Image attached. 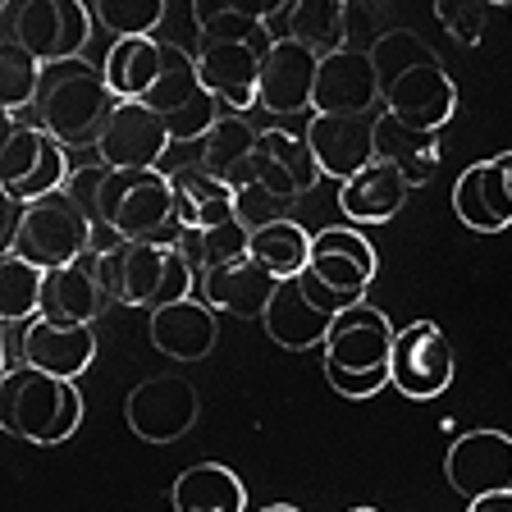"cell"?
Returning <instances> with one entry per match:
<instances>
[{"label":"cell","instance_id":"6da1fadb","mask_svg":"<svg viewBox=\"0 0 512 512\" xmlns=\"http://www.w3.org/2000/svg\"><path fill=\"white\" fill-rule=\"evenodd\" d=\"M64 192L96 224V256L119 243H174L183 234L179 206H174V183L160 170L87 165V170L69 174Z\"/></svg>","mask_w":512,"mask_h":512},{"label":"cell","instance_id":"7a4b0ae2","mask_svg":"<svg viewBox=\"0 0 512 512\" xmlns=\"http://www.w3.org/2000/svg\"><path fill=\"white\" fill-rule=\"evenodd\" d=\"M119 96L110 92L106 74L87 60H64V64H46L42 87H37V124L51 133L60 147H92L101 142L110 115H115Z\"/></svg>","mask_w":512,"mask_h":512},{"label":"cell","instance_id":"3957f363","mask_svg":"<svg viewBox=\"0 0 512 512\" xmlns=\"http://www.w3.org/2000/svg\"><path fill=\"white\" fill-rule=\"evenodd\" d=\"M0 426L37 448L74 439L83 426L78 380H60V375L32 371V366H10L0 375Z\"/></svg>","mask_w":512,"mask_h":512},{"label":"cell","instance_id":"277c9868","mask_svg":"<svg viewBox=\"0 0 512 512\" xmlns=\"http://www.w3.org/2000/svg\"><path fill=\"white\" fill-rule=\"evenodd\" d=\"M394 339L398 330L371 302L343 311L330 325V339H325V380H330L334 394L375 398L384 384H394V371H389L394 366Z\"/></svg>","mask_w":512,"mask_h":512},{"label":"cell","instance_id":"5b68a950","mask_svg":"<svg viewBox=\"0 0 512 512\" xmlns=\"http://www.w3.org/2000/svg\"><path fill=\"white\" fill-rule=\"evenodd\" d=\"M101 279H106L110 302L142 311H160L170 302L192 298L197 275L179 243H119L101 252Z\"/></svg>","mask_w":512,"mask_h":512},{"label":"cell","instance_id":"8992f818","mask_svg":"<svg viewBox=\"0 0 512 512\" xmlns=\"http://www.w3.org/2000/svg\"><path fill=\"white\" fill-rule=\"evenodd\" d=\"M375 270H380V256H375L371 238L362 229H352V224H339V229H320L316 234L311 266L298 275V284L320 311L343 316V311L366 302Z\"/></svg>","mask_w":512,"mask_h":512},{"label":"cell","instance_id":"52a82bcc","mask_svg":"<svg viewBox=\"0 0 512 512\" xmlns=\"http://www.w3.org/2000/svg\"><path fill=\"white\" fill-rule=\"evenodd\" d=\"M69 147L46 133L42 124H23L19 115H5V142H0V192L14 202H42L69 183Z\"/></svg>","mask_w":512,"mask_h":512},{"label":"cell","instance_id":"ba28073f","mask_svg":"<svg viewBox=\"0 0 512 512\" xmlns=\"http://www.w3.org/2000/svg\"><path fill=\"white\" fill-rule=\"evenodd\" d=\"M14 252L42 270L74 266V261L96 252V224L78 211L69 192H55V197H42V202L23 206Z\"/></svg>","mask_w":512,"mask_h":512},{"label":"cell","instance_id":"9c48e42d","mask_svg":"<svg viewBox=\"0 0 512 512\" xmlns=\"http://www.w3.org/2000/svg\"><path fill=\"white\" fill-rule=\"evenodd\" d=\"M147 106L165 119L174 142H202L215 124H220V101L206 92L202 74H197V55H188V46L165 42V69L151 83Z\"/></svg>","mask_w":512,"mask_h":512},{"label":"cell","instance_id":"30bf717a","mask_svg":"<svg viewBox=\"0 0 512 512\" xmlns=\"http://www.w3.org/2000/svg\"><path fill=\"white\" fill-rule=\"evenodd\" d=\"M92 23V5L83 0H14L10 5V37L42 64L83 60Z\"/></svg>","mask_w":512,"mask_h":512},{"label":"cell","instance_id":"8fae6325","mask_svg":"<svg viewBox=\"0 0 512 512\" xmlns=\"http://www.w3.org/2000/svg\"><path fill=\"white\" fill-rule=\"evenodd\" d=\"M197 412H202V394L188 375H151L124 403L128 430L142 444H179L197 426Z\"/></svg>","mask_w":512,"mask_h":512},{"label":"cell","instance_id":"7c38bea8","mask_svg":"<svg viewBox=\"0 0 512 512\" xmlns=\"http://www.w3.org/2000/svg\"><path fill=\"white\" fill-rule=\"evenodd\" d=\"M275 37L261 42H202L197 51V74H202L206 92L220 101L224 115H247L261 106V69Z\"/></svg>","mask_w":512,"mask_h":512},{"label":"cell","instance_id":"4fadbf2b","mask_svg":"<svg viewBox=\"0 0 512 512\" xmlns=\"http://www.w3.org/2000/svg\"><path fill=\"white\" fill-rule=\"evenodd\" d=\"M389 371H394V389L403 398H416V403L439 398L453 384V371H458L453 343H448V334L435 320H412L407 330H398Z\"/></svg>","mask_w":512,"mask_h":512},{"label":"cell","instance_id":"5bb4252c","mask_svg":"<svg viewBox=\"0 0 512 512\" xmlns=\"http://www.w3.org/2000/svg\"><path fill=\"white\" fill-rule=\"evenodd\" d=\"M444 480L467 503L512 490V435H503V430H467V435H458L444 453Z\"/></svg>","mask_w":512,"mask_h":512},{"label":"cell","instance_id":"9a60e30c","mask_svg":"<svg viewBox=\"0 0 512 512\" xmlns=\"http://www.w3.org/2000/svg\"><path fill=\"white\" fill-rule=\"evenodd\" d=\"M453 211L471 234H503L512 229V151L485 156L458 174Z\"/></svg>","mask_w":512,"mask_h":512},{"label":"cell","instance_id":"2e32d148","mask_svg":"<svg viewBox=\"0 0 512 512\" xmlns=\"http://www.w3.org/2000/svg\"><path fill=\"white\" fill-rule=\"evenodd\" d=\"M375 106H384V87L371 51L343 46L334 55H320L311 115H375Z\"/></svg>","mask_w":512,"mask_h":512},{"label":"cell","instance_id":"e0dca14e","mask_svg":"<svg viewBox=\"0 0 512 512\" xmlns=\"http://www.w3.org/2000/svg\"><path fill=\"white\" fill-rule=\"evenodd\" d=\"M453 110H458V87L448 78L444 60L416 64L394 87H384V115H394L412 133H444Z\"/></svg>","mask_w":512,"mask_h":512},{"label":"cell","instance_id":"ac0fdd59","mask_svg":"<svg viewBox=\"0 0 512 512\" xmlns=\"http://www.w3.org/2000/svg\"><path fill=\"white\" fill-rule=\"evenodd\" d=\"M170 128L147 101H119L106 133L96 142V156L110 170H156V160L170 151Z\"/></svg>","mask_w":512,"mask_h":512},{"label":"cell","instance_id":"d6986e66","mask_svg":"<svg viewBox=\"0 0 512 512\" xmlns=\"http://www.w3.org/2000/svg\"><path fill=\"white\" fill-rule=\"evenodd\" d=\"M375 119L380 115H311L307 147L316 156L320 174L334 183H348L375 160Z\"/></svg>","mask_w":512,"mask_h":512},{"label":"cell","instance_id":"ffe728a7","mask_svg":"<svg viewBox=\"0 0 512 512\" xmlns=\"http://www.w3.org/2000/svg\"><path fill=\"white\" fill-rule=\"evenodd\" d=\"M14 357H19V366H32V371L78 380L96 362V334L92 325H55V320L37 316L19 330Z\"/></svg>","mask_w":512,"mask_h":512},{"label":"cell","instance_id":"44dd1931","mask_svg":"<svg viewBox=\"0 0 512 512\" xmlns=\"http://www.w3.org/2000/svg\"><path fill=\"white\" fill-rule=\"evenodd\" d=\"M316 74H320V55L307 46L275 37L261 69V110L266 115H302L316 101Z\"/></svg>","mask_w":512,"mask_h":512},{"label":"cell","instance_id":"7402d4cb","mask_svg":"<svg viewBox=\"0 0 512 512\" xmlns=\"http://www.w3.org/2000/svg\"><path fill=\"white\" fill-rule=\"evenodd\" d=\"M220 311H211L202 298H183L170 307L151 311L147 339L156 352H165L170 362H202L220 343Z\"/></svg>","mask_w":512,"mask_h":512},{"label":"cell","instance_id":"603a6c76","mask_svg":"<svg viewBox=\"0 0 512 512\" xmlns=\"http://www.w3.org/2000/svg\"><path fill=\"white\" fill-rule=\"evenodd\" d=\"M256 183L279 197V202H298L320 183V165L311 156L302 133L288 128H261V151H256Z\"/></svg>","mask_w":512,"mask_h":512},{"label":"cell","instance_id":"cb8c5ba5","mask_svg":"<svg viewBox=\"0 0 512 512\" xmlns=\"http://www.w3.org/2000/svg\"><path fill=\"white\" fill-rule=\"evenodd\" d=\"M110 293L101 279V256H83L74 266L46 270V293H42V316L55 325H92L106 311Z\"/></svg>","mask_w":512,"mask_h":512},{"label":"cell","instance_id":"d4e9b609","mask_svg":"<svg viewBox=\"0 0 512 512\" xmlns=\"http://www.w3.org/2000/svg\"><path fill=\"white\" fill-rule=\"evenodd\" d=\"M197 165L211 179H220L224 188H252L256 183V151H261V128L247 115H220V124L197 142Z\"/></svg>","mask_w":512,"mask_h":512},{"label":"cell","instance_id":"484cf974","mask_svg":"<svg viewBox=\"0 0 512 512\" xmlns=\"http://www.w3.org/2000/svg\"><path fill=\"white\" fill-rule=\"evenodd\" d=\"M197 293H202V302L211 311H224V316H238V320H266L270 298L279 293V279L266 275V270L247 256L238 266L211 270V275L197 284Z\"/></svg>","mask_w":512,"mask_h":512},{"label":"cell","instance_id":"4316f807","mask_svg":"<svg viewBox=\"0 0 512 512\" xmlns=\"http://www.w3.org/2000/svg\"><path fill=\"white\" fill-rule=\"evenodd\" d=\"M407 192H412V183L389 160H371L362 174H352L348 183H339V211L352 229L357 224H384L407 206Z\"/></svg>","mask_w":512,"mask_h":512},{"label":"cell","instance_id":"83f0119b","mask_svg":"<svg viewBox=\"0 0 512 512\" xmlns=\"http://www.w3.org/2000/svg\"><path fill=\"white\" fill-rule=\"evenodd\" d=\"M270 32L316 55H334L348 46V10L343 0H284L270 19Z\"/></svg>","mask_w":512,"mask_h":512},{"label":"cell","instance_id":"f1b7e54d","mask_svg":"<svg viewBox=\"0 0 512 512\" xmlns=\"http://www.w3.org/2000/svg\"><path fill=\"white\" fill-rule=\"evenodd\" d=\"M339 316H330V311H320L316 302L302 293L298 279H284L279 284V293L270 298V311H266V334L279 343V348L288 352H302V348H325V339H330V325Z\"/></svg>","mask_w":512,"mask_h":512},{"label":"cell","instance_id":"f546056e","mask_svg":"<svg viewBox=\"0 0 512 512\" xmlns=\"http://www.w3.org/2000/svg\"><path fill=\"white\" fill-rule=\"evenodd\" d=\"M174 183V206H179V229H215V224L238 220L234 202L238 192L224 188L220 179L202 170V165H179L170 174Z\"/></svg>","mask_w":512,"mask_h":512},{"label":"cell","instance_id":"4dcf8cb0","mask_svg":"<svg viewBox=\"0 0 512 512\" xmlns=\"http://www.w3.org/2000/svg\"><path fill=\"white\" fill-rule=\"evenodd\" d=\"M284 0L256 5V0H197L192 5V28L202 32V42H261L275 37L270 19L279 14Z\"/></svg>","mask_w":512,"mask_h":512},{"label":"cell","instance_id":"1f68e13d","mask_svg":"<svg viewBox=\"0 0 512 512\" xmlns=\"http://www.w3.org/2000/svg\"><path fill=\"white\" fill-rule=\"evenodd\" d=\"M439 156H444L439 133H412L394 115L375 119V160H389L412 188H421L439 170Z\"/></svg>","mask_w":512,"mask_h":512},{"label":"cell","instance_id":"d6a6232c","mask_svg":"<svg viewBox=\"0 0 512 512\" xmlns=\"http://www.w3.org/2000/svg\"><path fill=\"white\" fill-rule=\"evenodd\" d=\"M174 512H247V485L224 462H197L174 480Z\"/></svg>","mask_w":512,"mask_h":512},{"label":"cell","instance_id":"836d02e7","mask_svg":"<svg viewBox=\"0 0 512 512\" xmlns=\"http://www.w3.org/2000/svg\"><path fill=\"white\" fill-rule=\"evenodd\" d=\"M160 69H165V42H156V37L115 42L106 51V64H101V74H106L110 92H115L119 101H147Z\"/></svg>","mask_w":512,"mask_h":512},{"label":"cell","instance_id":"e575fe53","mask_svg":"<svg viewBox=\"0 0 512 512\" xmlns=\"http://www.w3.org/2000/svg\"><path fill=\"white\" fill-rule=\"evenodd\" d=\"M311 243H316V234H311L302 220H275V224H266V229H256L252 234V261L266 275H275L279 284L284 279H298L302 270L311 266Z\"/></svg>","mask_w":512,"mask_h":512},{"label":"cell","instance_id":"d590c367","mask_svg":"<svg viewBox=\"0 0 512 512\" xmlns=\"http://www.w3.org/2000/svg\"><path fill=\"white\" fill-rule=\"evenodd\" d=\"M174 243H179V252L188 256L192 275H197V284H202L211 270L247 261V252H252V229L238 224V220H229V224H215V229H183Z\"/></svg>","mask_w":512,"mask_h":512},{"label":"cell","instance_id":"8d00e7d4","mask_svg":"<svg viewBox=\"0 0 512 512\" xmlns=\"http://www.w3.org/2000/svg\"><path fill=\"white\" fill-rule=\"evenodd\" d=\"M42 293H46V270L23 261L19 252L0 256V320L5 325H28L42 316Z\"/></svg>","mask_w":512,"mask_h":512},{"label":"cell","instance_id":"74e56055","mask_svg":"<svg viewBox=\"0 0 512 512\" xmlns=\"http://www.w3.org/2000/svg\"><path fill=\"white\" fill-rule=\"evenodd\" d=\"M42 74H46V64L23 51L14 37L0 42V106H5V115H19V110L37 106Z\"/></svg>","mask_w":512,"mask_h":512},{"label":"cell","instance_id":"f35d334b","mask_svg":"<svg viewBox=\"0 0 512 512\" xmlns=\"http://www.w3.org/2000/svg\"><path fill=\"white\" fill-rule=\"evenodd\" d=\"M87 5H92V19L115 32L119 42L151 37L156 23L165 19V0H87Z\"/></svg>","mask_w":512,"mask_h":512},{"label":"cell","instance_id":"ab89813d","mask_svg":"<svg viewBox=\"0 0 512 512\" xmlns=\"http://www.w3.org/2000/svg\"><path fill=\"white\" fill-rule=\"evenodd\" d=\"M371 60H375V74H380V87H394L398 78L407 74V69H416V64H430L439 60L435 51H430L416 32L407 28H394V32H384L380 42L371 46Z\"/></svg>","mask_w":512,"mask_h":512},{"label":"cell","instance_id":"60d3db41","mask_svg":"<svg viewBox=\"0 0 512 512\" xmlns=\"http://www.w3.org/2000/svg\"><path fill=\"white\" fill-rule=\"evenodd\" d=\"M435 19L444 23V32L453 37V42L476 46L480 32H485V23H490V5H485V0H439Z\"/></svg>","mask_w":512,"mask_h":512},{"label":"cell","instance_id":"b9f144b4","mask_svg":"<svg viewBox=\"0 0 512 512\" xmlns=\"http://www.w3.org/2000/svg\"><path fill=\"white\" fill-rule=\"evenodd\" d=\"M234 211H238V224H247L252 234H256V229H266V224H275V220H288V202L270 197L261 183H252V188L238 192Z\"/></svg>","mask_w":512,"mask_h":512},{"label":"cell","instance_id":"7bdbcfd3","mask_svg":"<svg viewBox=\"0 0 512 512\" xmlns=\"http://www.w3.org/2000/svg\"><path fill=\"white\" fill-rule=\"evenodd\" d=\"M19 224H23V202H14V197H5V192H0V256L14 252Z\"/></svg>","mask_w":512,"mask_h":512},{"label":"cell","instance_id":"ee69618b","mask_svg":"<svg viewBox=\"0 0 512 512\" xmlns=\"http://www.w3.org/2000/svg\"><path fill=\"white\" fill-rule=\"evenodd\" d=\"M467 512H512V490L503 494H485V499H471Z\"/></svg>","mask_w":512,"mask_h":512},{"label":"cell","instance_id":"f6af8a7d","mask_svg":"<svg viewBox=\"0 0 512 512\" xmlns=\"http://www.w3.org/2000/svg\"><path fill=\"white\" fill-rule=\"evenodd\" d=\"M261 512H302V508H293V503H270V508H261Z\"/></svg>","mask_w":512,"mask_h":512},{"label":"cell","instance_id":"bcb514c9","mask_svg":"<svg viewBox=\"0 0 512 512\" xmlns=\"http://www.w3.org/2000/svg\"><path fill=\"white\" fill-rule=\"evenodd\" d=\"M348 512H380V508H348Z\"/></svg>","mask_w":512,"mask_h":512}]
</instances>
